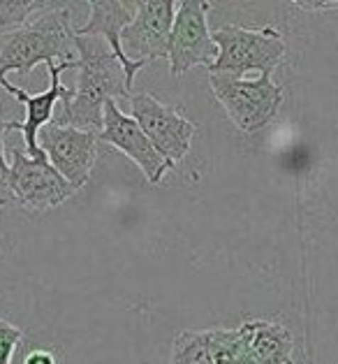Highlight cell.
Wrapping results in <instances>:
<instances>
[{"label": "cell", "instance_id": "cell-9", "mask_svg": "<svg viewBox=\"0 0 338 364\" xmlns=\"http://www.w3.org/2000/svg\"><path fill=\"white\" fill-rule=\"evenodd\" d=\"M174 0H139L132 21L121 31V49L132 63L167 58L169 31L174 21Z\"/></svg>", "mask_w": 338, "mask_h": 364}, {"label": "cell", "instance_id": "cell-7", "mask_svg": "<svg viewBox=\"0 0 338 364\" xmlns=\"http://www.w3.org/2000/svg\"><path fill=\"white\" fill-rule=\"evenodd\" d=\"M14 163L10 167V193L12 200L23 209L44 214L60 207L77 193L63 176L49 165L47 156H28L23 149H12Z\"/></svg>", "mask_w": 338, "mask_h": 364}, {"label": "cell", "instance_id": "cell-15", "mask_svg": "<svg viewBox=\"0 0 338 364\" xmlns=\"http://www.w3.org/2000/svg\"><path fill=\"white\" fill-rule=\"evenodd\" d=\"M51 7L53 3H44V0H0V28L3 33L16 31Z\"/></svg>", "mask_w": 338, "mask_h": 364}, {"label": "cell", "instance_id": "cell-12", "mask_svg": "<svg viewBox=\"0 0 338 364\" xmlns=\"http://www.w3.org/2000/svg\"><path fill=\"white\" fill-rule=\"evenodd\" d=\"M91 16L84 26L75 28V35L79 38H102L107 47L126 73V82L132 88V82L141 68L146 63H132L121 49V31L132 21L135 14V3H123V0H91Z\"/></svg>", "mask_w": 338, "mask_h": 364}, {"label": "cell", "instance_id": "cell-16", "mask_svg": "<svg viewBox=\"0 0 338 364\" xmlns=\"http://www.w3.org/2000/svg\"><path fill=\"white\" fill-rule=\"evenodd\" d=\"M23 339V330L14 327L10 321L0 318V364H12L16 346Z\"/></svg>", "mask_w": 338, "mask_h": 364}, {"label": "cell", "instance_id": "cell-18", "mask_svg": "<svg viewBox=\"0 0 338 364\" xmlns=\"http://www.w3.org/2000/svg\"><path fill=\"white\" fill-rule=\"evenodd\" d=\"M299 10H306V12H327V10H336L338 3L336 0H313V3H308V0H297L295 3Z\"/></svg>", "mask_w": 338, "mask_h": 364}, {"label": "cell", "instance_id": "cell-17", "mask_svg": "<svg viewBox=\"0 0 338 364\" xmlns=\"http://www.w3.org/2000/svg\"><path fill=\"white\" fill-rule=\"evenodd\" d=\"M5 135H7V121L0 119V207L14 202L10 193V165L5 163Z\"/></svg>", "mask_w": 338, "mask_h": 364}, {"label": "cell", "instance_id": "cell-8", "mask_svg": "<svg viewBox=\"0 0 338 364\" xmlns=\"http://www.w3.org/2000/svg\"><path fill=\"white\" fill-rule=\"evenodd\" d=\"M38 149L47 156L53 170L75 191H79L91 179L97 154H100V141L95 132L49 123L38 132Z\"/></svg>", "mask_w": 338, "mask_h": 364}, {"label": "cell", "instance_id": "cell-4", "mask_svg": "<svg viewBox=\"0 0 338 364\" xmlns=\"http://www.w3.org/2000/svg\"><path fill=\"white\" fill-rule=\"evenodd\" d=\"M209 84L229 121L246 135L271 126L285 100L283 86L276 84L271 77L244 79L209 73Z\"/></svg>", "mask_w": 338, "mask_h": 364}, {"label": "cell", "instance_id": "cell-13", "mask_svg": "<svg viewBox=\"0 0 338 364\" xmlns=\"http://www.w3.org/2000/svg\"><path fill=\"white\" fill-rule=\"evenodd\" d=\"M246 348L255 364H290L295 339L288 327L273 321H246L241 325Z\"/></svg>", "mask_w": 338, "mask_h": 364}, {"label": "cell", "instance_id": "cell-19", "mask_svg": "<svg viewBox=\"0 0 338 364\" xmlns=\"http://www.w3.org/2000/svg\"><path fill=\"white\" fill-rule=\"evenodd\" d=\"M23 364H56V355H53L51 350L38 348V350H33V353L26 355Z\"/></svg>", "mask_w": 338, "mask_h": 364}, {"label": "cell", "instance_id": "cell-2", "mask_svg": "<svg viewBox=\"0 0 338 364\" xmlns=\"http://www.w3.org/2000/svg\"><path fill=\"white\" fill-rule=\"evenodd\" d=\"M70 3H53L16 31L0 33V82L10 73L28 75L40 63H77Z\"/></svg>", "mask_w": 338, "mask_h": 364}, {"label": "cell", "instance_id": "cell-3", "mask_svg": "<svg viewBox=\"0 0 338 364\" xmlns=\"http://www.w3.org/2000/svg\"><path fill=\"white\" fill-rule=\"evenodd\" d=\"M211 40L218 49V56L209 68L213 75L244 77L248 73H260V77H271L288 54L285 38L271 26H222L211 33Z\"/></svg>", "mask_w": 338, "mask_h": 364}, {"label": "cell", "instance_id": "cell-5", "mask_svg": "<svg viewBox=\"0 0 338 364\" xmlns=\"http://www.w3.org/2000/svg\"><path fill=\"white\" fill-rule=\"evenodd\" d=\"M130 109V117L148 137L160 158L174 170L176 163H181L190 154L197 126L185 119L179 107L163 105L151 93H132Z\"/></svg>", "mask_w": 338, "mask_h": 364}, {"label": "cell", "instance_id": "cell-20", "mask_svg": "<svg viewBox=\"0 0 338 364\" xmlns=\"http://www.w3.org/2000/svg\"><path fill=\"white\" fill-rule=\"evenodd\" d=\"M241 332H244V330H241ZM234 364H255V360L251 358V353H248V348H246V336H244V350L239 353V358H236Z\"/></svg>", "mask_w": 338, "mask_h": 364}, {"label": "cell", "instance_id": "cell-21", "mask_svg": "<svg viewBox=\"0 0 338 364\" xmlns=\"http://www.w3.org/2000/svg\"><path fill=\"white\" fill-rule=\"evenodd\" d=\"M290 364H295V362H290Z\"/></svg>", "mask_w": 338, "mask_h": 364}, {"label": "cell", "instance_id": "cell-11", "mask_svg": "<svg viewBox=\"0 0 338 364\" xmlns=\"http://www.w3.org/2000/svg\"><path fill=\"white\" fill-rule=\"evenodd\" d=\"M97 141H107L109 146L123 151L130 161L139 165V170L144 172L148 183L153 186L163 181L167 172H172V167L160 158V154L153 149L144 132H141L135 119L128 117L116 105V100H109L104 105L102 130L97 132Z\"/></svg>", "mask_w": 338, "mask_h": 364}, {"label": "cell", "instance_id": "cell-6", "mask_svg": "<svg viewBox=\"0 0 338 364\" xmlns=\"http://www.w3.org/2000/svg\"><path fill=\"white\" fill-rule=\"evenodd\" d=\"M209 10L211 3H207V0H183V3H176L167 44L169 73L174 77H181L197 65L211 68V63L216 60L218 49L211 40L207 23Z\"/></svg>", "mask_w": 338, "mask_h": 364}, {"label": "cell", "instance_id": "cell-14", "mask_svg": "<svg viewBox=\"0 0 338 364\" xmlns=\"http://www.w3.org/2000/svg\"><path fill=\"white\" fill-rule=\"evenodd\" d=\"M213 353V330H185L172 343V364H209Z\"/></svg>", "mask_w": 338, "mask_h": 364}, {"label": "cell", "instance_id": "cell-1", "mask_svg": "<svg viewBox=\"0 0 338 364\" xmlns=\"http://www.w3.org/2000/svg\"><path fill=\"white\" fill-rule=\"evenodd\" d=\"M75 54L79 68L77 91H72V97L63 102V114L51 123L97 135L102 130L104 105L116 97H130L132 88L126 82L121 63L102 38L75 35Z\"/></svg>", "mask_w": 338, "mask_h": 364}, {"label": "cell", "instance_id": "cell-10", "mask_svg": "<svg viewBox=\"0 0 338 364\" xmlns=\"http://www.w3.org/2000/svg\"><path fill=\"white\" fill-rule=\"evenodd\" d=\"M72 68H77V63H47L49 88L38 93V95H31L28 91H23V88L10 84L7 79L5 82H0V86H3L16 102H21L26 107L23 121H7V132L10 130L21 132L23 141H26L23 151L28 156L42 154V151L38 149V132L53 121V107H56V102H67L70 97H72V88H67L63 82H60V75H63L65 70H72Z\"/></svg>", "mask_w": 338, "mask_h": 364}]
</instances>
